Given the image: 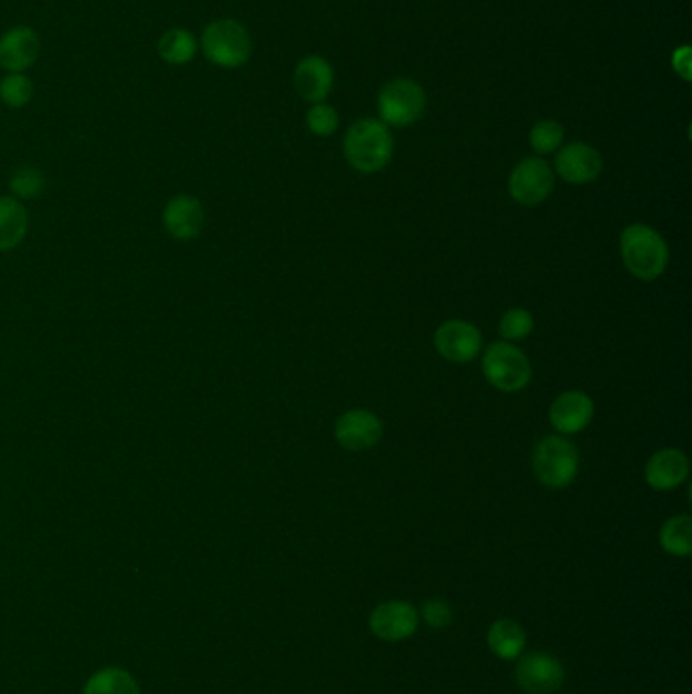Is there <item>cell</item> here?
<instances>
[{"instance_id":"obj_1","label":"cell","mask_w":692,"mask_h":694,"mask_svg":"<svg viewBox=\"0 0 692 694\" xmlns=\"http://www.w3.org/2000/svg\"><path fill=\"white\" fill-rule=\"evenodd\" d=\"M344 155L359 174H380L393 161L394 137L380 118H359L347 128Z\"/></svg>"},{"instance_id":"obj_2","label":"cell","mask_w":692,"mask_h":694,"mask_svg":"<svg viewBox=\"0 0 692 694\" xmlns=\"http://www.w3.org/2000/svg\"><path fill=\"white\" fill-rule=\"evenodd\" d=\"M620 252L625 270L644 282L656 280L669 268V244L646 224H632L622 231Z\"/></svg>"},{"instance_id":"obj_3","label":"cell","mask_w":692,"mask_h":694,"mask_svg":"<svg viewBox=\"0 0 692 694\" xmlns=\"http://www.w3.org/2000/svg\"><path fill=\"white\" fill-rule=\"evenodd\" d=\"M199 47L204 56L221 70H238L253 56L250 33L234 19H219L209 23L201 33Z\"/></svg>"},{"instance_id":"obj_4","label":"cell","mask_w":692,"mask_h":694,"mask_svg":"<svg viewBox=\"0 0 692 694\" xmlns=\"http://www.w3.org/2000/svg\"><path fill=\"white\" fill-rule=\"evenodd\" d=\"M532 469L543 486L563 489L577 477L579 452L571 440L561 435L544 437L532 453Z\"/></svg>"},{"instance_id":"obj_5","label":"cell","mask_w":692,"mask_h":694,"mask_svg":"<svg viewBox=\"0 0 692 694\" xmlns=\"http://www.w3.org/2000/svg\"><path fill=\"white\" fill-rule=\"evenodd\" d=\"M485 380L500 393H518L532 380V366L526 354L510 341H497L485 347L482 358Z\"/></svg>"},{"instance_id":"obj_6","label":"cell","mask_w":692,"mask_h":694,"mask_svg":"<svg viewBox=\"0 0 692 694\" xmlns=\"http://www.w3.org/2000/svg\"><path fill=\"white\" fill-rule=\"evenodd\" d=\"M427 108V93L411 78H394L378 93V115L386 127L416 125Z\"/></svg>"},{"instance_id":"obj_7","label":"cell","mask_w":692,"mask_h":694,"mask_svg":"<svg viewBox=\"0 0 692 694\" xmlns=\"http://www.w3.org/2000/svg\"><path fill=\"white\" fill-rule=\"evenodd\" d=\"M554 189L553 169L541 157H526L510 174L508 194L524 208L544 204Z\"/></svg>"},{"instance_id":"obj_8","label":"cell","mask_w":692,"mask_h":694,"mask_svg":"<svg viewBox=\"0 0 692 694\" xmlns=\"http://www.w3.org/2000/svg\"><path fill=\"white\" fill-rule=\"evenodd\" d=\"M565 668L546 652H532L520 660L514 678L526 694L558 693L565 684Z\"/></svg>"},{"instance_id":"obj_9","label":"cell","mask_w":692,"mask_h":694,"mask_svg":"<svg viewBox=\"0 0 692 694\" xmlns=\"http://www.w3.org/2000/svg\"><path fill=\"white\" fill-rule=\"evenodd\" d=\"M433 341L441 358L447 359L451 364H469L480 356L484 337L474 324L463 319H451L438 325Z\"/></svg>"},{"instance_id":"obj_10","label":"cell","mask_w":692,"mask_h":694,"mask_svg":"<svg viewBox=\"0 0 692 694\" xmlns=\"http://www.w3.org/2000/svg\"><path fill=\"white\" fill-rule=\"evenodd\" d=\"M335 439L346 452L362 453L374 449L384 435L380 418L366 408L347 410L335 423Z\"/></svg>"},{"instance_id":"obj_11","label":"cell","mask_w":692,"mask_h":694,"mask_svg":"<svg viewBox=\"0 0 692 694\" xmlns=\"http://www.w3.org/2000/svg\"><path fill=\"white\" fill-rule=\"evenodd\" d=\"M554 171L571 186H587L603 171V159L587 142H571L556 152Z\"/></svg>"},{"instance_id":"obj_12","label":"cell","mask_w":692,"mask_h":694,"mask_svg":"<svg viewBox=\"0 0 692 694\" xmlns=\"http://www.w3.org/2000/svg\"><path fill=\"white\" fill-rule=\"evenodd\" d=\"M418 612L406 602H386L369 614V629L384 642H403L415 636L418 627Z\"/></svg>"},{"instance_id":"obj_13","label":"cell","mask_w":692,"mask_h":694,"mask_svg":"<svg viewBox=\"0 0 692 694\" xmlns=\"http://www.w3.org/2000/svg\"><path fill=\"white\" fill-rule=\"evenodd\" d=\"M335 73L332 63L322 56L300 59L293 73L295 92L309 105H319L329 98L334 90Z\"/></svg>"},{"instance_id":"obj_14","label":"cell","mask_w":692,"mask_h":694,"mask_svg":"<svg viewBox=\"0 0 692 694\" xmlns=\"http://www.w3.org/2000/svg\"><path fill=\"white\" fill-rule=\"evenodd\" d=\"M41 51L39 36L31 27L19 24L0 37V68L7 73H24Z\"/></svg>"},{"instance_id":"obj_15","label":"cell","mask_w":692,"mask_h":694,"mask_svg":"<svg viewBox=\"0 0 692 694\" xmlns=\"http://www.w3.org/2000/svg\"><path fill=\"white\" fill-rule=\"evenodd\" d=\"M595 417V405L587 394L581 390H569L554 398L551 405V425L554 430H558L563 437L565 435H577L581 430L591 425Z\"/></svg>"},{"instance_id":"obj_16","label":"cell","mask_w":692,"mask_h":694,"mask_svg":"<svg viewBox=\"0 0 692 694\" xmlns=\"http://www.w3.org/2000/svg\"><path fill=\"white\" fill-rule=\"evenodd\" d=\"M689 457L674 447H666L654 453L644 467L647 486L656 492H670L682 486L689 477Z\"/></svg>"},{"instance_id":"obj_17","label":"cell","mask_w":692,"mask_h":694,"mask_svg":"<svg viewBox=\"0 0 692 694\" xmlns=\"http://www.w3.org/2000/svg\"><path fill=\"white\" fill-rule=\"evenodd\" d=\"M206 221L201 201L194 196H177L162 211V224L177 240H194Z\"/></svg>"},{"instance_id":"obj_18","label":"cell","mask_w":692,"mask_h":694,"mask_svg":"<svg viewBox=\"0 0 692 694\" xmlns=\"http://www.w3.org/2000/svg\"><path fill=\"white\" fill-rule=\"evenodd\" d=\"M487 646L497 658H520L526 648V632L514 619H497L487 632Z\"/></svg>"},{"instance_id":"obj_19","label":"cell","mask_w":692,"mask_h":694,"mask_svg":"<svg viewBox=\"0 0 692 694\" xmlns=\"http://www.w3.org/2000/svg\"><path fill=\"white\" fill-rule=\"evenodd\" d=\"M197 49H199V43H197L196 36L187 29H169L162 33L157 43L159 58L169 66H187L196 58Z\"/></svg>"},{"instance_id":"obj_20","label":"cell","mask_w":692,"mask_h":694,"mask_svg":"<svg viewBox=\"0 0 692 694\" xmlns=\"http://www.w3.org/2000/svg\"><path fill=\"white\" fill-rule=\"evenodd\" d=\"M27 214L14 197H0V252L12 250L24 238Z\"/></svg>"},{"instance_id":"obj_21","label":"cell","mask_w":692,"mask_h":694,"mask_svg":"<svg viewBox=\"0 0 692 694\" xmlns=\"http://www.w3.org/2000/svg\"><path fill=\"white\" fill-rule=\"evenodd\" d=\"M660 544L672 556H689L692 553V520L691 516L681 514L664 522L660 531Z\"/></svg>"},{"instance_id":"obj_22","label":"cell","mask_w":692,"mask_h":694,"mask_svg":"<svg viewBox=\"0 0 692 694\" xmlns=\"http://www.w3.org/2000/svg\"><path fill=\"white\" fill-rule=\"evenodd\" d=\"M83 694H140L139 684L128 672L120 668H106L86 684Z\"/></svg>"},{"instance_id":"obj_23","label":"cell","mask_w":692,"mask_h":694,"mask_svg":"<svg viewBox=\"0 0 692 694\" xmlns=\"http://www.w3.org/2000/svg\"><path fill=\"white\" fill-rule=\"evenodd\" d=\"M528 140H531L532 151L536 155H551L563 147L565 128L556 120H538L531 128Z\"/></svg>"},{"instance_id":"obj_24","label":"cell","mask_w":692,"mask_h":694,"mask_svg":"<svg viewBox=\"0 0 692 694\" xmlns=\"http://www.w3.org/2000/svg\"><path fill=\"white\" fill-rule=\"evenodd\" d=\"M33 81L27 73H7L0 80V102L9 108H23L33 98Z\"/></svg>"},{"instance_id":"obj_25","label":"cell","mask_w":692,"mask_h":694,"mask_svg":"<svg viewBox=\"0 0 692 694\" xmlns=\"http://www.w3.org/2000/svg\"><path fill=\"white\" fill-rule=\"evenodd\" d=\"M534 331V317L531 311L514 307L502 315L500 319V336L506 341H522Z\"/></svg>"},{"instance_id":"obj_26","label":"cell","mask_w":692,"mask_h":694,"mask_svg":"<svg viewBox=\"0 0 692 694\" xmlns=\"http://www.w3.org/2000/svg\"><path fill=\"white\" fill-rule=\"evenodd\" d=\"M9 187L14 199H33L46 189V177L36 167H21L12 174Z\"/></svg>"},{"instance_id":"obj_27","label":"cell","mask_w":692,"mask_h":694,"mask_svg":"<svg viewBox=\"0 0 692 694\" xmlns=\"http://www.w3.org/2000/svg\"><path fill=\"white\" fill-rule=\"evenodd\" d=\"M305 122L315 137L327 139V137L335 135V130L339 128V115H337L334 106L319 102V105H313L307 110Z\"/></svg>"},{"instance_id":"obj_28","label":"cell","mask_w":692,"mask_h":694,"mask_svg":"<svg viewBox=\"0 0 692 694\" xmlns=\"http://www.w3.org/2000/svg\"><path fill=\"white\" fill-rule=\"evenodd\" d=\"M418 617H423L428 627L443 629L453 622V609H451L449 603H445L443 599H428V602L423 603Z\"/></svg>"},{"instance_id":"obj_29","label":"cell","mask_w":692,"mask_h":694,"mask_svg":"<svg viewBox=\"0 0 692 694\" xmlns=\"http://www.w3.org/2000/svg\"><path fill=\"white\" fill-rule=\"evenodd\" d=\"M672 68L682 80L691 81V47L681 46L672 53Z\"/></svg>"}]
</instances>
